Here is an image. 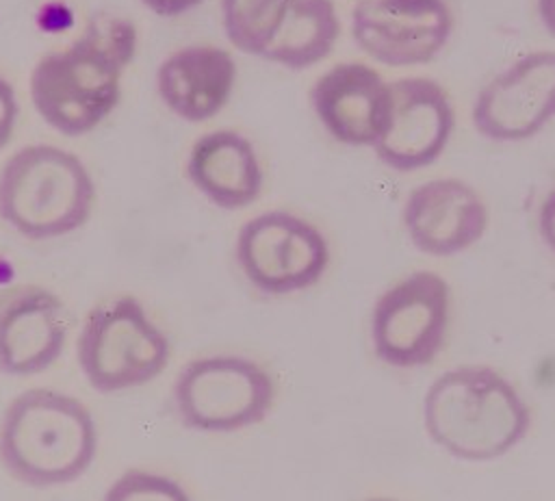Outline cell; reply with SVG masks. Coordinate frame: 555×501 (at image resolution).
<instances>
[{"instance_id": "9a60e30c", "label": "cell", "mask_w": 555, "mask_h": 501, "mask_svg": "<svg viewBox=\"0 0 555 501\" xmlns=\"http://www.w3.org/2000/svg\"><path fill=\"white\" fill-rule=\"evenodd\" d=\"M236 65L217 46H189L169 54L156 72V89L178 117L199 124L215 117L230 100Z\"/></svg>"}, {"instance_id": "5bb4252c", "label": "cell", "mask_w": 555, "mask_h": 501, "mask_svg": "<svg viewBox=\"0 0 555 501\" xmlns=\"http://www.w3.org/2000/svg\"><path fill=\"white\" fill-rule=\"evenodd\" d=\"M403 223L416 249L431 256H451L483 236L488 208L466 182L438 178L410 193L403 206Z\"/></svg>"}, {"instance_id": "2e32d148", "label": "cell", "mask_w": 555, "mask_h": 501, "mask_svg": "<svg viewBox=\"0 0 555 501\" xmlns=\"http://www.w3.org/2000/svg\"><path fill=\"white\" fill-rule=\"evenodd\" d=\"M189 180L223 210L245 208L262 191V169L254 145L234 130L202 134L186 160Z\"/></svg>"}, {"instance_id": "7c38bea8", "label": "cell", "mask_w": 555, "mask_h": 501, "mask_svg": "<svg viewBox=\"0 0 555 501\" xmlns=\"http://www.w3.org/2000/svg\"><path fill=\"white\" fill-rule=\"evenodd\" d=\"M67 336L61 299L33 284L0 291V371L41 373L56 362Z\"/></svg>"}, {"instance_id": "ffe728a7", "label": "cell", "mask_w": 555, "mask_h": 501, "mask_svg": "<svg viewBox=\"0 0 555 501\" xmlns=\"http://www.w3.org/2000/svg\"><path fill=\"white\" fill-rule=\"evenodd\" d=\"M20 115V106H17V98L13 87L0 76V150L9 143L15 121Z\"/></svg>"}, {"instance_id": "d6986e66", "label": "cell", "mask_w": 555, "mask_h": 501, "mask_svg": "<svg viewBox=\"0 0 555 501\" xmlns=\"http://www.w3.org/2000/svg\"><path fill=\"white\" fill-rule=\"evenodd\" d=\"M106 499H180L184 501L186 492L180 488V484L163 475L128 471L111 486V490L106 492Z\"/></svg>"}, {"instance_id": "7a4b0ae2", "label": "cell", "mask_w": 555, "mask_h": 501, "mask_svg": "<svg viewBox=\"0 0 555 501\" xmlns=\"http://www.w3.org/2000/svg\"><path fill=\"white\" fill-rule=\"evenodd\" d=\"M95 447L91 412L59 390H24L0 421V462L13 479L33 488L78 479L91 466Z\"/></svg>"}, {"instance_id": "9c48e42d", "label": "cell", "mask_w": 555, "mask_h": 501, "mask_svg": "<svg viewBox=\"0 0 555 501\" xmlns=\"http://www.w3.org/2000/svg\"><path fill=\"white\" fill-rule=\"evenodd\" d=\"M451 30L453 15L444 0H360L351 11L358 48L392 67L429 63Z\"/></svg>"}, {"instance_id": "8992f818", "label": "cell", "mask_w": 555, "mask_h": 501, "mask_svg": "<svg viewBox=\"0 0 555 501\" xmlns=\"http://www.w3.org/2000/svg\"><path fill=\"white\" fill-rule=\"evenodd\" d=\"M273 393L269 373L256 362L238 356H210L184 367L173 399L186 427L234 432L262 421Z\"/></svg>"}, {"instance_id": "5b68a950", "label": "cell", "mask_w": 555, "mask_h": 501, "mask_svg": "<svg viewBox=\"0 0 555 501\" xmlns=\"http://www.w3.org/2000/svg\"><path fill=\"white\" fill-rule=\"evenodd\" d=\"M169 343L130 297L95 306L78 336V362L89 384L115 393L147 384L167 364Z\"/></svg>"}, {"instance_id": "44dd1931", "label": "cell", "mask_w": 555, "mask_h": 501, "mask_svg": "<svg viewBox=\"0 0 555 501\" xmlns=\"http://www.w3.org/2000/svg\"><path fill=\"white\" fill-rule=\"evenodd\" d=\"M540 234L542 241L548 245V249L555 254V189L544 197L540 206V217H538Z\"/></svg>"}, {"instance_id": "7402d4cb", "label": "cell", "mask_w": 555, "mask_h": 501, "mask_svg": "<svg viewBox=\"0 0 555 501\" xmlns=\"http://www.w3.org/2000/svg\"><path fill=\"white\" fill-rule=\"evenodd\" d=\"M152 13L160 17H173L191 11L193 7L202 4L204 0H141Z\"/></svg>"}, {"instance_id": "4fadbf2b", "label": "cell", "mask_w": 555, "mask_h": 501, "mask_svg": "<svg viewBox=\"0 0 555 501\" xmlns=\"http://www.w3.org/2000/svg\"><path fill=\"white\" fill-rule=\"evenodd\" d=\"M310 102L336 141L353 147L375 145L388 124L390 89L373 67L340 63L314 82Z\"/></svg>"}, {"instance_id": "30bf717a", "label": "cell", "mask_w": 555, "mask_h": 501, "mask_svg": "<svg viewBox=\"0 0 555 501\" xmlns=\"http://www.w3.org/2000/svg\"><path fill=\"white\" fill-rule=\"evenodd\" d=\"M555 117V52H529L477 95L473 124L490 141H525Z\"/></svg>"}, {"instance_id": "ac0fdd59", "label": "cell", "mask_w": 555, "mask_h": 501, "mask_svg": "<svg viewBox=\"0 0 555 501\" xmlns=\"http://www.w3.org/2000/svg\"><path fill=\"white\" fill-rule=\"evenodd\" d=\"M291 0H221L225 37L241 52L262 56L278 33Z\"/></svg>"}, {"instance_id": "277c9868", "label": "cell", "mask_w": 555, "mask_h": 501, "mask_svg": "<svg viewBox=\"0 0 555 501\" xmlns=\"http://www.w3.org/2000/svg\"><path fill=\"white\" fill-rule=\"evenodd\" d=\"M95 184L82 160L54 145H26L0 169V217L26 239H54L87 223Z\"/></svg>"}, {"instance_id": "52a82bcc", "label": "cell", "mask_w": 555, "mask_h": 501, "mask_svg": "<svg viewBox=\"0 0 555 501\" xmlns=\"http://www.w3.org/2000/svg\"><path fill=\"white\" fill-rule=\"evenodd\" d=\"M236 260L258 291L284 295L312 286L327 269L330 249L312 223L284 210H271L241 228Z\"/></svg>"}, {"instance_id": "e0dca14e", "label": "cell", "mask_w": 555, "mask_h": 501, "mask_svg": "<svg viewBox=\"0 0 555 501\" xmlns=\"http://www.w3.org/2000/svg\"><path fill=\"white\" fill-rule=\"evenodd\" d=\"M338 35L340 20L332 0H291L262 59L299 72L323 61L334 50Z\"/></svg>"}, {"instance_id": "ba28073f", "label": "cell", "mask_w": 555, "mask_h": 501, "mask_svg": "<svg viewBox=\"0 0 555 501\" xmlns=\"http://www.w3.org/2000/svg\"><path fill=\"white\" fill-rule=\"evenodd\" d=\"M449 323V284L416 271L388 288L373 310V347L390 367H423L442 347Z\"/></svg>"}, {"instance_id": "3957f363", "label": "cell", "mask_w": 555, "mask_h": 501, "mask_svg": "<svg viewBox=\"0 0 555 501\" xmlns=\"http://www.w3.org/2000/svg\"><path fill=\"white\" fill-rule=\"evenodd\" d=\"M529 408L516 388L488 367L442 373L425 395V427L436 445L462 460H494L522 440Z\"/></svg>"}, {"instance_id": "603a6c76", "label": "cell", "mask_w": 555, "mask_h": 501, "mask_svg": "<svg viewBox=\"0 0 555 501\" xmlns=\"http://www.w3.org/2000/svg\"><path fill=\"white\" fill-rule=\"evenodd\" d=\"M538 15L544 28L555 37V0H538Z\"/></svg>"}, {"instance_id": "6da1fadb", "label": "cell", "mask_w": 555, "mask_h": 501, "mask_svg": "<svg viewBox=\"0 0 555 501\" xmlns=\"http://www.w3.org/2000/svg\"><path fill=\"white\" fill-rule=\"evenodd\" d=\"M134 48L137 33L128 20H91L76 41L39 59L28 80L33 106L61 134L93 130L117 106Z\"/></svg>"}, {"instance_id": "8fae6325", "label": "cell", "mask_w": 555, "mask_h": 501, "mask_svg": "<svg viewBox=\"0 0 555 501\" xmlns=\"http://www.w3.org/2000/svg\"><path fill=\"white\" fill-rule=\"evenodd\" d=\"M388 89V124L373 145L377 158L399 171L431 165L447 147L455 124L449 93L429 78H401Z\"/></svg>"}]
</instances>
